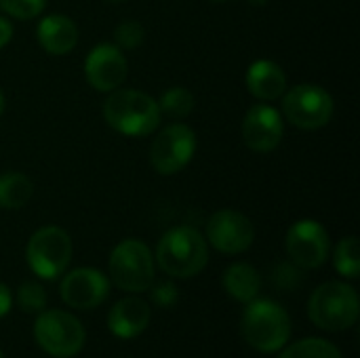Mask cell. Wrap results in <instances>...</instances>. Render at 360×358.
I'll return each mask as SVG.
<instances>
[{"instance_id":"1","label":"cell","mask_w":360,"mask_h":358,"mask_svg":"<svg viewBox=\"0 0 360 358\" xmlns=\"http://www.w3.org/2000/svg\"><path fill=\"white\" fill-rule=\"evenodd\" d=\"M160 108L154 97L133 89H116L103 101V120L118 133L141 137L156 131Z\"/></svg>"},{"instance_id":"14","label":"cell","mask_w":360,"mask_h":358,"mask_svg":"<svg viewBox=\"0 0 360 358\" xmlns=\"http://www.w3.org/2000/svg\"><path fill=\"white\" fill-rule=\"evenodd\" d=\"M108 279L95 268H78L61 281V300L76 310H91L105 302Z\"/></svg>"},{"instance_id":"10","label":"cell","mask_w":360,"mask_h":358,"mask_svg":"<svg viewBox=\"0 0 360 358\" xmlns=\"http://www.w3.org/2000/svg\"><path fill=\"white\" fill-rule=\"evenodd\" d=\"M329 234L314 219H302L287 232V253L300 268H321L329 257Z\"/></svg>"},{"instance_id":"12","label":"cell","mask_w":360,"mask_h":358,"mask_svg":"<svg viewBox=\"0 0 360 358\" xmlns=\"http://www.w3.org/2000/svg\"><path fill=\"white\" fill-rule=\"evenodd\" d=\"M127 57L116 44H97L84 59L86 82L101 93H112L120 89L127 78Z\"/></svg>"},{"instance_id":"6","label":"cell","mask_w":360,"mask_h":358,"mask_svg":"<svg viewBox=\"0 0 360 358\" xmlns=\"http://www.w3.org/2000/svg\"><path fill=\"white\" fill-rule=\"evenodd\" d=\"M38 346L55 358H70L80 352L84 344V327L63 310H42L34 323Z\"/></svg>"},{"instance_id":"17","label":"cell","mask_w":360,"mask_h":358,"mask_svg":"<svg viewBox=\"0 0 360 358\" xmlns=\"http://www.w3.org/2000/svg\"><path fill=\"white\" fill-rule=\"evenodd\" d=\"M38 42L51 55H68L78 42V27L68 15H49L38 23Z\"/></svg>"},{"instance_id":"16","label":"cell","mask_w":360,"mask_h":358,"mask_svg":"<svg viewBox=\"0 0 360 358\" xmlns=\"http://www.w3.org/2000/svg\"><path fill=\"white\" fill-rule=\"evenodd\" d=\"M245 84L253 97L262 101H274L287 91V76L278 63L270 59H259L249 65Z\"/></svg>"},{"instance_id":"15","label":"cell","mask_w":360,"mask_h":358,"mask_svg":"<svg viewBox=\"0 0 360 358\" xmlns=\"http://www.w3.org/2000/svg\"><path fill=\"white\" fill-rule=\"evenodd\" d=\"M150 323V308L139 298H122L108 314V327L116 338L131 340L146 331Z\"/></svg>"},{"instance_id":"21","label":"cell","mask_w":360,"mask_h":358,"mask_svg":"<svg viewBox=\"0 0 360 358\" xmlns=\"http://www.w3.org/2000/svg\"><path fill=\"white\" fill-rule=\"evenodd\" d=\"M281 358H342V352L327 340L308 338L289 346Z\"/></svg>"},{"instance_id":"2","label":"cell","mask_w":360,"mask_h":358,"mask_svg":"<svg viewBox=\"0 0 360 358\" xmlns=\"http://www.w3.org/2000/svg\"><path fill=\"white\" fill-rule=\"evenodd\" d=\"M156 262L158 268L173 279L196 276L209 262L207 238L190 226L173 228L158 241Z\"/></svg>"},{"instance_id":"24","label":"cell","mask_w":360,"mask_h":358,"mask_svg":"<svg viewBox=\"0 0 360 358\" xmlns=\"http://www.w3.org/2000/svg\"><path fill=\"white\" fill-rule=\"evenodd\" d=\"M46 0H0V8L15 19H34L44 11Z\"/></svg>"},{"instance_id":"5","label":"cell","mask_w":360,"mask_h":358,"mask_svg":"<svg viewBox=\"0 0 360 358\" xmlns=\"http://www.w3.org/2000/svg\"><path fill=\"white\" fill-rule=\"evenodd\" d=\"M110 279L129 293H141L154 283V257L150 249L135 238L118 243L110 255Z\"/></svg>"},{"instance_id":"34","label":"cell","mask_w":360,"mask_h":358,"mask_svg":"<svg viewBox=\"0 0 360 358\" xmlns=\"http://www.w3.org/2000/svg\"><path fill=\"white\" fill-rule=\"evenodd\" d=\"M0 358H2V352H0Z\"/></svg>"},{"instance_id":"20","label":"cell","mask_w":360,"mask_h":358,"mask_svg":"<svg viewBox=\"0 0 360 358\" xmlns=\"http://www.w3.org/2000/svg\"><path fill=\"white\" fill-rule=\"evenodd\" d=\"M160 112H165L169 118H186L188 114H192L194 110V95L192 91H188L186 87H171L169 91H165V95L160 97L158 103Z\"/></svg>"},{"instance_id":"19","label":"cell","mask_w":360,"mask_h":358,"mask_svg":"<svg viewBox=\"0 0 360 358\" xmlns=\"http://www.w3.org/2000/svg\"><path fill=\"white\" fill-rule=\"evenodd\" d=\"M34 184L27 175L11 171L0 175V209H21L30 203Z\"/></svg>"},{"instance_id":"9","label":"cell","mask_w":360,"mask_h":358,"mask_svg":"<svg viewBox=\"0 0 360 358\" xmlns=\"http://www.w3.org/2000/svg\"><path fill=\"white\" fill-rule=\"evenodd\" d=\"M196 152V135L188 124L173 122L158 133L150 148V162L160 175L179 173Z\"/></svg>"},{"instance_id":"7","label":"cell","mask_w":360,"mask_h":358,"mask_svg":"<svg viewBox=\"0 0 360 358\" xmlns=\"http://www.w3.org/2000/svg\"><path fill=\"white\" fill-rule=\"evenodd\" d=\"M32 272L40 279H57L72 260V238L57 226L40 228L32 234L25 249Z\"/></svg>"},{"instance_id":"25","label":"cell","mask_w":360,"mask_h":358,"mask_svg":"<svg viewBox=\"0 0 360 358\" xmlns=\"http://www.w3.org/2000/svg\"><path fill=\"white\" fill-rule=\"evenodd\" d=\"M143 25L139 21H122L114 30V40L118 49H137L143 42Z\"/></svg>"},{"instance_id":"3","label":"cell","mask_w":360,"mask_h":358,"mask_svg":"<svg viewBox=\"0 0 360 358\" xmlns=\"http://www.w3.org/2000/svg\"><path fill=\"white\" fill-rule=\"evenodd\" d=\"M240 331L245 342L259 352H276L291 338V319L287 310L268 300H253L243 314Z\"/></svg>"},{"instance_id":"8","label":"cell","mask_w":360,"mask_h":358,"mask_svg":"<svg viewBox=\"0 0 360 358\" xmlns=\"http://www.w3.org/2000/svg\"><path fill=\"white\" fill-rule=\"evenodd\" d=\"M285 118L306 131L325 127L333 116V97L319 84H297L283 99Z\"/></svg>"},{"instance_id":"4","label":"cell","mask_w":360,"mask_h":358,"mask_svg":"<svg viewBox=\"0 0 360 358\" xmlns=\"http://www.w3.org/2000/svg\"><path fill=\"white\" fill-rule=\"evenodd\" d=\"M310 321L331 333L350 329L359 321V295L348 283H325L321 285L308 302Z\"/></svg>"},{"instance_id":"18","label":"cell","mask_w":360,"mask_h":358,"mask_svg":"<svg viewBox=\"0 0 360 358\" xmlns=\"http://www.w3.org/2000/svg\"><path fill=\"white\" fill-rule=\"evenodd\" d=\"M224 287L236 302H253L262 289L259 272L251 264H232L224 274Z\"/></svg>"},{"instance_id":"11","label":"cell","mask_w":360,"mask_h":358,"mask_svg":"<svg viewBox=\"0 0 360 358\" xmlns=\"http://www.w3.org/2000/svg\"><path fill=\"white\" fill-rule=\"evenodd\" d=\"M207 238L217 251H221L226 255H236V253L247 251L253 245L255 228L247 215H243L238 211L224 209L209 217Z\"/></svg>"},{"instance_id":"13","label":"cell","mask_w":360,"mask_h":358,"mask_svg":"<svg viewBox=\"0 0 360 358\" xmlns=\"http://www.w3.org/2000/svg\"><path fill=\"white\" fill-rule=\"evenodd\" d=\"M283 135H285V124L276 108L268 103H257L247 112L243 120V141L247 143L249 150L268 154L281 146Z\"/></svg>"},{"instance_id":"22","label":"cell","mask_w":360,"mask_h":358,"mask_svg":"<svg viewBox=\"0 0 360 358\" xmlns=\"http://www.w3.org/2000/svg\"><path fill=\"white\" fill-rule=\"evenodd\" d=\"M335 270L346 279H356L360 272V247L356 236L344 238L335 249Z\"/></svg>"},{"instance_id":"28","label":"cell","mask_w":360,"mask_h":358,"mask_svg":"<svg viewBox=\"0 0 360 358\" xmlns=\"http://www.w3.org/2000/svg\"><path fill=\"white\" fill-rule=\"evenodd\" d=\"M11 304H13V295L8 291V287L0 283V319L11 310Z\"/></svg>"},{"instance_id":"29","label":"cell","mask_w":360,"mask_h":358,"mask_svg":"<svg viewBox=\"0 0 360 358\" xmlns=\"http://www.w3.org/2000/svg\"><path fill=\"white\" fill-rule=\"evenodd\" d=\"M11 38H13V25L8 19L0 17V49L6 46L11 42Z\"/></svg>"},{"instance_id":"32","label":"cell","mask_w":360,"mask_h":358,"mask_svg":"<svg viewBox=\"0 0 360 358\" xmlns=\"http://www.w3.org/2000/svg\"><path fill=\"white\" fill-rule=\"evenodd\" d=\"M105 2H112V4H116V2H122V0H105Z\"/></svg>"},{"instance_id":"30","label":"cell","mask_w":360,"mask_h":358,"mask_svg":"<svg viewBox=\"0 0 360 358\" xmlns=\"http://www.w3.org/2000/svg\"><path fill=\"white\" fill-rule=\"evenodd\" d=\"M249 2H251V4H255V6H264L268 0H249Z\"/></svg>"},{"instance_id":"27","label":"cell","mask_w":360,"mask_h":358,"mask_svg":"<svg viewBox=\"0 0 360 358\" xmlns=\"http://www.w3.org/2000/svg\"><path fill=\"white\" fill-rule=\"evenodd\" d=\"M152 289V300L154 304L162 306V308H169L177 302V287L171 283V281H160V283H152L150 285Z\"/></svg>"},{"instance_id":"23","label":"cell","mask_w":360,"mask_h":358,"mask_svg":"<svg viewBox=\"0 0 360 358\" xmlns=\"http://www.w3.org/2000/svg\"><path fill=\"white\" fill-rule=\"evenodd\" d=\"M17 306L25 312H42L46 306V291L36 281H25L17 289Z\"/></svg>"},{"instance_id":"26","label":"cell","mask_w":360,"mask_h":358,"mask_svg":"<svg viewBox=\"0 0 360 358\" xmlns=\"http://www.w3.org/2000/svg\"><path fill=\"white\" fill-rule=\"evenodd\" d=\"M302 281V272L300 266L291 264H281L274 270V285H278L281 289H295Z\"/></svg>"},{"instance_id":"33","label":"cell","mask_w":360,"mask_h":358,"mask_svg":"<svg viewBox=\"0 0 360 358\" xmlns=\"http://www.w3.org/2000/svg\"><path fill=\"white\" fill-rule=\"evenodd\" d=\"M213 2H226V0H213Z\"/></svg>"},{"instance_id":"31","label":"cell","mask_w":360,"mask_h":358,"mask_svg":"<svg viewBox=\"0 0 360 358\" xmlns=\"http://www.w3.org/2000/svg\"><path fill=\"white\" fill-rule=\"evenodd\" d=\"M2 112H4V95L0 91V116H2Z\"/></svg>"}]
</instances>
